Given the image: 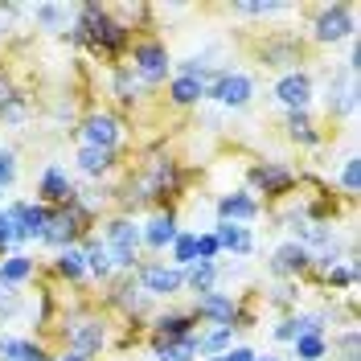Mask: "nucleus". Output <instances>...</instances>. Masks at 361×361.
<instances>
[{"mask_svg":"<svg viewBox=\"0 0 361 361\" xmlns=\"http://www.w3.org/2000/svg\"><path fill=\"white\" fill-rule=\"evenodd\" d=\"M13 99H17V90H13V78H8V70L0 66V111H4Z\"/></svg>","mask_w":361,"mask_h":361,"instance_id":"37","label":"nucleus"},{"mask_svg":"<svg viewBox=\"0 0 361 361\" xmlns=\"http://www.w3.org/2000/svg\"><path fill=\"white\" fill-rule=\"evenodd\" d=\"M357 111V74L341 70L329 87V115H353Z\"/></svg>","mask_w":361,"mask_h":361,"instance_id":"13","label":"nucleus"},{"mask_svg":"<svg viewBox=\"0 0 361 361\" xmlns=\"http://www.w3.org/2000/svg\"><path fill=\"white\" fill-rule=\"evenodd\" d=\"M58 271H62L66 279H87V263H82V250H78V247L58 250Z\"/></svg>","mask_w":361,"mask_h":361,"instance_id":"30","label":"nucleus"},{"mask_svg":"<svg viewBox=\"0 0 361 361\" xmlns=\"http://www.w3.org/2000/svg\"><path fill=\"white\" fill-rule=\"evenodd\" d=\"M54 361H90V357H82V353H70V349H66L62 357H54Z\"/></svg>","mask_w":361,"mask_h":361,"instance_id":"41","label":"nucleus"},{"mask_svg":"<svg viewBox=\"0 0 361 361\" xmlns=\"http://www.w3.org/2000/svg\"><path fill=\"white\" fill-rule=\"evenodd\" d=\"M132 74L144 87H160L169 78V49L160 42H135L132 54Z\"/></svg>","mask_w":361,"mask_h":361,"instance_id":"5","label":"nucleus"},{"mask_svg":"<svg viewBox=\"0 0 361 361\" xmlns=\"http://www.w3.org/2000/svg\"><path fill=\"white\" fill-rule=\"evenodd\" d=\"M288 135L300 140V144H316L320 140L312 128V119H308V111H288Z\"/></svg>","mask_w":361,"mask_h":361,"instance_id":"29","label":"nucleus"},{"mask_svg":"<svg viewBox=\"0 0 361 361\" xmlns=\"http://www.w3.org/2000/svg\"><path fill=\"white\" fill-rule=\"evenodd\" d=\"M157 361H193L197 357V333L193 337H180V341H164V345H152Z\"/></svg>","mask_w":361,"mask_h":361,"instance_id":"24","label":"nucleus"},{"mask_svg":"<svg viewBox=\"0 0 361 361\" xmlns=\"http://www.w3.org/2000/svg\"><path fill=\"white\" fill-rule=\"evenodd\" d=\"M42 353H45L42 345H33L25 337H0V361H33Z\"/></svg>","mask_w":361,"mask_h":361,"instance_id":"25","label":"nucleus"},{"mask_svg":"<svg viewBox=\"0 0 361 361\" xmlns=\"http://www.w3.org/2000/svg\"><path fill=\"white\" fill-rule=\"evenodd\" d=\"M66 345L70 353H82V357L94 361V353H103V345H107V320H99V316H70L66 320Z\"/></svg>","mask_w":361,"mask_h":361,"instance_id":"3","label":"nucleus"},{"mask_svg":"<svg viewBox=\"0 0 361 361\" xmlns=\"http://www.w3.org/2000/svg\"><path fill=\"white\" fill-rule=\"evenodd\" d=\"M115 169V152L107 148H78V173H87V177H103V173H111Z\"/></svg>","mask_w":361,"mask_h":361,"instance_id":"21","label":"nucleus"},{"mask_svg":"<svg viewBox=\"0 0 361 361\" xmlns=\"http://www.w3.org/2000/svg\"><path fill=\"white\" fill-rule=\"evenodd\" d=\"M177 234H180V230H177L173 209H169V214H157L148 226H140V238H144V247H152V250L173 247V238H177Z\"/></svg>","mask_w":361,"mask_h":361,"instance_id":"15","label":"nucleus"},{"mask_svg":"<svg viewBox=\"0 0 361 361\" xmlns=\"http://www.w3.org/2000/svg\"><path fill=\"white\" fill-rule=\"evenodd\" d=\"M214 283H218V263H193L185 271V288H193L197 295L214 292Z\"/></svg>","mask_w":361,"mask_h":361,"instance_id":"26","label":"nucleus"},{"mask_svg":"<svg viewBox=\"0 0 361 361\" xmlns=\"http://www.w3.org/2000/svg\"><path fill=\"white\" fill-rule=\"evenodd\" d=\"M4 218L13 226V243H25V238H42L45 222H49V209L37 202H17L4 209Z\"/></svg>","mask_w":361,"mask_h":361,"instance_id":"7","label":"nucleus"},{"mask_svg":"<svg viewBox=\"0 0 361 361\" xmlns=\"http://www.w3.org/2000/svg\"><path fill=\"white\" fill-rule=\"evenodd\" d=\"M234 312H238V300L226 292H205L197 295V312L202 320H209L214 329H234Z\"/></svg>","mask_w":361,"mask_h":361,"instance_id":"11","label":"nucleus"},{"mask_svg":"<svg viewBox=\"0 0 361 361\" xmlns=\"http://www.w3.org/2000/svg\"><path fill=\"white\" fill-rule=\"evenodd\" d=\"M275 99H279L288 111H308V103H312V74L288 70V74L275 82Z\"/></svg>","mask_w":361,"mask_h":361,"instance_id":"10","label":"nucleus"},{"mask_svg":"<svg viewBox=\"0 0 361 361\" xmlns=\"http://www.w3.org/2000/svg\"><path fill=\"white\" fill-rule=\"evenodd\" d=\"M99 243H103V250H107L111 267L135 271V263H140V247H144V238H140V226H135L132 218H111Z\"/></svg>","mask_w":361,"mask_h":361,"instance_id":"1","label":"nucleus"},{"mask_svg":"<svg viewBox=\"0 0 361 361\" xmlns=\"http://www.w3.org/2000/svg\"><path fill=\"white\" fill-rule=\"evenodd\" d=\"M185 288V271L169 267V263H144L140 267V292L144 295H177Z\"/></svg>","mask_w":361,"mask_h":361,"instance_id":"9","label":"nucleus"},{"mask_svg":"<svg viewBox=\"0 0 361 361\" xmlns=\"http://www.w3.org/2000/svg\"><path fill=\"white\" fill-rule=\"evenodd\" d=\"M37 193H42L45 209H49V205H54V209H58V205H70L74 197H78V189L70 185V177L58 169V164H49V169L42 173V180H37Z\"/></svg>","mask_w":361,"mask_h":361,"instance_id":"12","label":"nucleus"},{"mask_svg":"<svg viewBox=\"0 0 361 361\" xmlns=\"http://www.w3.org/2000/svg\"><path fill=\"white\" fill-rule=\"evenodd\" d=\"M312 37L320 45L357 37V13H353V4H324L312 21Z\"/></svg>","mask_w":361,"mask_h":361,"instance_id":"4","label":"nucleus"},{"mask_svg":"<svg viewBox=\"0 0 361 361\" xmlns=\"http://www.w3.org/2000/svg\"><path fill=\"white\" fill-rule=\"evenodd\" d=\"M234 341V329H209L205 337H197V353L205 357H222V349Z\"/></svg>","mask_w":361,"mask_h":361,"instance_id":"28","label":"nucleus"},{"mask_svg":"<svg viewBox=\"0 0 361 361\" xmlns=\"http://www.w3.org/2000/svg\"><path fill=\"white\" fill-rule=\"evenodd\" d=\"M17 308H21V295L13 292V288H0V320H4V316H13Z\"/></svg>","mask_w":361,"mask_h":361,"instance_id":"36","label":"nucleus"},{"mask_svg":"<svg viewBox=\"0 0 361 361\" xmlns=\"http://www.w3.org/2000/svg\"><path fill=\"white\" fill-rule=\"evenodd\" d=\"M250 94H255V82H250L247 74H238V70H222V74H214L209 87H205V99H218L222 107H247Z\"/></svg>","mask_w":361,"mask_h":361,"instance_id":"6","label":"nucleus"},{"mask_svg":"<svg viewBox=\"0 0 361 361\" xmlns=\"http://www.w3.org/2000/svg\"><path fill=\"white\" fill-rule=\"evenodd\" d=\"M82 144L87 148H107V152H119V140H123V123L115 119L111 111H94L82 119Z\"/></svg>","mask_w":361,"mask_h":361,"instance_id":"8","label":"nucleus"},{"mask_svg":"<svg viewBox=\"0 0 361 361\" xmlns=\"http://www.w3.org/2000/svg\"><path fill=\"white\" fill-rule=\"evenodd\" d=\"M193 312H169L157 320L152 329V345H164V341H180V337H193Z\"/></svg>","mask_w":361,"mask_h":361,"instance_id":"16","label":"nucleus"},{"mask_svg":"<svg viewBox=\"0 0 361 361\" xmlns=\"http://www.w3.org/2000/svg\"><path fill=\"white\" fill-rule=\"evenodd\" d=\"M205 87H209V78H193V74H177V78L169 82V99H173L177 107H193L197 99H205Z\"/></svg>","mask_w":361,"mask_h":361,"instance_id":"19","label":"nucleus"},{"mask_svg":"<svg viewBox=\"0 0 361 361\" xmlns=\"http://www.w3.org/2000/svg\"><path fill=\"white\" fill-rule=\"evenodd\" d=\"M295 337H300L295 316H288V320H279V324H275V341H295Z\"/></svg>","mask_w":361,"mask_h":361,"instance_id":"38","label":"nucleus"},{"mask_svg":"<svg viewBox=\"0 0 361 361\" xmlns=\"http://www.w3.org/2000/svg\"><path fill=\"white\" fill-rule=\"evenodd\" d=\"M255 214H259V202H255L250 193H226L222 202H218V218H222V222L243 226V222H250Z\"/></svg>","mask_w":361,"mask_h":361,"instance_id":"18","label":"nucleus"},{"mask_svg":"<svg viewBox=\"0 0 361 361\" xmlns=\"http://www.w3.org/2000/svg\"><path fill=\"white\" fill-rule=\"evenodd\" d=\"M222 361H259L255 357V349H247V345H234V349H226Z\"/></svg>","mask_w":361,"mask_h":361,"instance_id":"39","label":"nucleus"},{"mask_svg":"<svg viewBox=\"0 0 361 361\" xmlns=\"http://www.w3.org/2000/svg\"><path fill=\"white\" fill-rule=\"evenodd\" d=\"M259 361H279V357H259Z\"/></svg>","mask_w":361,"mask_h":361,"instance_id":"42","label":"nucleus"},{"mask_svg":"<svg viewBox=\"0 0 361 361\" xmlns=\"http://www.w3.org/2000/svg\"><path fill=\"white\" fill-rule=\"evenodd\" d=\"M17 180V157L8 152V148H0V193H4V185H13Z\"/></svg>","mask_w":361,"mask_h":361,"instance_id":"34","label":"nucleus"},{"mask_svg":"<svg viewBox=\"0 0 361 361\" xmlns=\"http://www.w3.org/2000/svg\"><path fill=\"white\" fill-rule=\"evenodd\" d=\"M82 263H87V275H94V279H107V275H111V259H107V250H103V243H99V238H87V243H82Z\"/></svg>","mask_w":361,"mask_h":361,"instance_id":"23","label":"nucleus"},{"mask_svg":"<svg viewBox=\"0 0 361 361\" xmlns=\"http://www.w3.org/2000/svg\"><path fill=\"white\" fill-rule=\"evenodd\" d=\"M341 185H345V193H349V197L357 193V157L345 160V169H341Z\"/></svg>","mask_w":361,"mask_h":361,"instance_id":"35","label":"nucleus"},{"mask_svg":"<svg viewBox=\"0 0 361 361\" xmlns=\"http://www.w3.org/2000/svg\"><path fill=\"white\" fill-rule=\"evenodd\" d=\"M8 243H13V226H8V218L0 214V255L8 250Z\"/></svg>","mask_w":361,"mask_h":361,"instance_id":"40","label":"nucleus"},{"mask_svg":"<svg viewBox=\"0 0 361 361\" xmlns=\"http://www.w3.org/2000/svg\"><path fill=\"white\" fill-rule=\"evenodd\" d=\"M115 94H119L123 103H135V99H140V82H135L132 70H115Z\"/></svg>","mask_w":361,"mask_h":361,"instance_id":"32","label":"nucleus"},{"mask_svg":"<svg viewBox=\"0 0 361 361\" xmlns=\"http://www.w3.org/2000/svg\"><path fill=\"white\" fill-rule=\"evenodd\" d=\"M292 349H295V361H320L329 353V337H320V333H300V337L292 341Z\"/></svg>","mask_w":361,"mask_h":361,"instance_id":"27","label":"nucleus"},{"mask_svg":"<svg viewBox=\"0 0 361 361\" xmlns=\"http://www.w3.org/2000/svg\"><path fill=\"white\" fill-rule=\"evenodd\" d=\"M250 180L263 189V193H271V197H279V193H292V169H283V164H275V160H267V164H259L255 173H250Z\"/></svg>","mask_w":361,"mask_h":361,"instance_id":"14","label":"nucleus"},{"mask_svg":"<svg viewBox=\"0 0 361 361\" xmlns=\"http://www.w3.org/2000/svg\"><path fill=\"white\" fill-rule=\"evenodd\" d=\"M33 275V259L29 255H8V259H0V288H17Z\"/></svg>","mask_w":361,"mask_h":361,"instance_id":"22","label":"nucleus"},{"mask_svg":"<svg viewBox=\"0 0 361 361\" xmlns=\"http://www.w3.org/2000/svg\"><path fill=\"white\" fill-rule=\"evenodd\" d=\"M218 255H222L218 238H214V234H197V263H214Z\"/></svg>","mask_w":361,"mask_h":361,"instance_id":"33","label":"nucleus"},{"mask_svg":"<svg viewBox=\"0 0 361 361\" xmlns=\"http://www.w3.org/2000/svg\"><path fill=\"white\" fill-rule=\"evenodd\" d=\"M87 222H90V214L78 202L58 205V209H49V222H45L42 243H45V247L66 250V247H74V243H78V234L87 230Z\"/></svg>","mask_w":361,"mask_h":361,"instance_id":"2","label":"nucleus"},{"mask_svg":"<svg viewBox=\"0 0 361 361\" xmlns=\"http://www.w3.org/2000/svg\"><path fill=\"white\" fill-rule=\"evenodd\" d=\"M214 238H218V247H222V250H234V255H250V250H255V238H250V230H247V226L218 222Z\"/></svg>","mask_w":361,"mask_h":361,"instance_id":"20","label":"nucleus"},{"mask_svg":"<svg viewBox=\"0 0 361 361\" xmlns=\"http://www.w3.org/2000/svg\"><path fill=\"white\" fill-rule=\"evenodd\" d=\"M173 263L177 267H193L197 263V234H177L173 238Z\"/></svg>","mask_w":361,"mask_h":361,"instance_id":"31","label":"nucleus"},{"mask_svg":"<svg viewBox=\"0 0 361 361\" xmlns=\"http://www.w3.org/2000/svg\"><path fill=\"white\" fill-rule=\"evenodd\" d=\"M205 361H222V357H205Z\"/></svg>","mask_w":361,"mask_h":361,"instance_id":"43","label":"nucleus"},{"mask_svg":"<svg viewBox=\"0 0 361 361\" xmlns=\"http://www.w3.org/2000/svg\"><path fill=\"white\" fill-rule=\"evenodd\" d=\"M308 267H312V255L300 243H283V247L275 250V259H271L275 275H300V271H308Z\"/></svg>","mask_w":361,"mask_h":361,"instance_id":"17","label":"nucleus"}]
</instances>
